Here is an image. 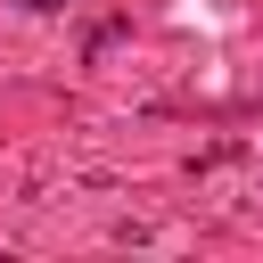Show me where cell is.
I'll use <instances>...</instances> for the list:
<instances>
[{"label": "cell", "instance_id": "6da1fadb", "mask_svg": "<svg viewBox=\"0 0 263 263\" xmlns=\"http://www.w3.org/2000/svg\"><path fill=\"white\" fill-rule=\"evenodd\" d=\"M16 8H33V16H49V8H66V0H16Z\"/></svg>", "mask_w": 263, "mask_h": 263}]
</instances>
